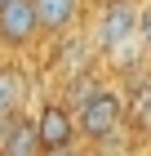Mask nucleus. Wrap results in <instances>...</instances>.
I'll return each mask as SVG.
<instances>
[{"label":"nucleus","instance_id":"nucleus-12","mask_svg":"<svg viewBox=\"0 0 151 156\" xmlns=\"http://www.w3.org/2000/svg\"><path fill=\"white\" fill-rule=\"evenodd\" d=\"M0 5H5V0H0Z\"/></svg>","mask_w":151,"mask_h":156},{"label":"nucleus","instance_id":"nucleus-6","mask_svg":"<svg viewBox=\"0 0 151 156\" xmlns=\"http://www.w3.org/2000/svg\"><path fill=\"white\" fill-rule=\"evenodd\" d=\"M40 36H67L80 23V0H31Z\"/></svg>","mask_w":151,"mask_h":156},{"label":"nucleus","instance_id":"nucleus-7","mask_svg":"<svg viewBox=\"0 0 151 156\" xmlns=\"http://www.w3.org/2000/svg\"><path fill=\"white\" fill-rule=\"evenodd\" d=\"M27 94H31L27 72L13 62H0V116H18L27 107Z\"/></svg>","mask_w":151,"mask_h":156},{"label":"nucleus","instance_id":"nucleus-1","mask_svg":"<svg viewBox=\"0 0 151 156\" xmlns=\"http://www.w3.org/2000/svg\"><path fill=\"white\" fill-rule=\"evenodd\" d=\"M76 129H80V138H89V143H102V138H111V134L125 125V98H120V89H107V85H98L84 103H76Z\"/></svg>","mask_w":151,"mask_h":156},{"label":"nucleus","instance_id":"nucleus-4","mask_svg":"<svg viewBox=\"0 0 151 156\" xmlns=\"http://www.w3.org/2000/svg\"><path fill=\"white\" fill-rule=\"evenodd\" d=\"M40 40V23H36L31 0H5L0 5V49L22 54Z\"/></svg>","mask_w":151,"mask_h":156},{"label":"nucleus","instance_id":"nucleus-2","mask_svg":"<svg viewBox=\"0 0 151 156\" xmlns=\"http://www.w3.org/2000/svg\"><path fill=\"white\" fill-rule=\"evenodd\" d=\"M98 49L111 54L120 45H133L138 40V0H107L102 13H98Z\"/></svg>","mask_w":151,"mask_h":156},{"label":"nucleus","instance_id":"nucleus-8","mask_svg":"<svg viewBox=\"0 0 151 156\" xmlns=\"http://www.w3.org/2000/svg\"><path fill=\"white\" fill-rule=\"evenodd\" d=\"M89 58H93L89 40L71 36V40H62V45H58V54H53V67H58L62 76H76V72H89Z\"/></svg>","mask_w":151,"mask_h":156},{"label":"nucleus","instance_id":"nucleus-9","mask_svg":"<svg viewBox=\"0 0 151 156\" xmlns=\"http://www.w3.org/2000/svg\"><path fill=\"white\" fill-rule=\"evenodd\" d=\"M138 40H142V49L151 54V0L138 5Z\"/></svg>","mask_w":151,"mask_h":156},{"label":"nucleus","instance_id":"nucleus-3","mask_svg":"<svg viewBox=\"0 0 151 156\" xmlns=\"http://www.w3.org/2000/svg\"><path fill=\"white\" fill-rule=\"evenodd\" d=\"M31 125H36V138H40V156H45V152H58V147H76V138H80L76 112H71L62 98L45 103V107L31 116Z\"/></svg>","mask_w":151,"mask_h":156},{"label":"nucleus","instance_id":"nucleus-5","mask_svg":"<svg viewBox=\"0 0 151 156\" xmlns=\"http://www.w3.org/2000/svg\"><path fill=\"white\" fill-rule=\"evenodd\" d=\"M0 156H40L31 116H0Z\"/></svg>","mask_w":151,"mask_h":156},{"label":"nucleus","instance_id":"nucleus-11","mask_svg":"<svg viewBox=\"0 0 151 156\" xmlns=\"http://www.w3.org/2000/svg\"><path fill=\"white\" fill-rule=\"evenodd\" d=\"M45 156H76V147H58V152H45Z\"/></svg>","mask_w":151,"mask_h":156},{"label":"nucleus","instance_id":"nucleus-10","mask_svg":"<svg viewBox=\"0 0 151 156\" xmlns=\"http://www.w3.org/2000/svg\"><path fill=\"white\" fill-rule=\"evenodd\" d=\"M138 120H142V129H147V138H151V107H147V112H142V116H138Z\"/></svg>","mask_w":151,"mask_h":156}]
</instances>
